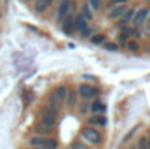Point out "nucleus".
I'll use <instances>...</instances> for the list:
<instances>
[{
  "instance_id": "f257e3e1",
  "label": "nucleus",
  "mask_w": 150,
  "mask_h": 149,
  "mask_svg": "<svg viewBox=\"0 0 150 149\" xmlns=\"http://www.w3.org/2000/svg\"><path fill=\"white\" fill-rule=\"evenodd\" d=\"M38 121L47 125V126H51V128H54L56 123H58V111L49 107V105H44L40 109V112H38Z\"/></svg>"
},
{
  "instance_id": "f03ea898",
  "label": "nucleus",
  "mask_w": 150,
  "mask_h": 149,
  "mask_svg": "<svg viewBox=\"0 0 150 149\" xmlns=\"http://www.w3.org/2000/svg\"><path fill=\"white\" fill-rule=\"evenodd\" d=\"M80 137H82L87 144H93V146H96V144L101 142V135H100V132H98L96 128H93V126H86V128H82Z\"/></svg>"
},
{
  "instance_id": "7ed1b4c3",
  "label": "nucleus",
  "mask_w": 150,
  "mask_h": 149,
  "mask_svg": "<svg viewBox=\"0 0 150 149\" xmlns=\"http://www.w3.org/2000/svg\"><path fill=\"white\" fill-rule=\"evenodd\" d=\"M28 144L30 146H33V148H56L58 146V142L54 140V139H51V137H44V135H33L30 140H28Z\"/></svg>"
},
{
  "instance_id": "20e7f679",
  "label": "nucleus",
  "mask_w": 150,
  "mask_h": 149,
  "mask_svg": "<svg viewBox=\"0 0 150 149\" xmlns=\"http://www.w3.org/2000/svg\"><path fill=\"white\" fill-rule=\"evenodd\" d=\"M74 7H75L74 0H61V4H59L58 9H56V19L61 23V21L74 11Z\"/></svg>"
},
{
  "instance_id": "39448f33",
  "label": "nucleus",
  "mask_w": 150,
  "mask_h": 149,
  "mask_svg": "<svg viewBox=\"0 0 150 149\" xmlns=\"http://www.w3.org/2000/svg\"><path fill=\"white\" fill-rule=\"evenodd\" d=\"M149 16H150L149 7H142V9L134 11V16H133V25H134V27H142V25H145V23H147V19H149Z\"/></svg>"
},
{
  "instance_id": "423d86ee",
  "label": "nucleus",
  "mask_w": 150,
  "mask_h": 149,
  "mask_svg": "<svg viewBox=\"0 0 150 149\" xmlns=\"http://www.w3.org/2000/svg\"><path fill=\"white\" fill-rule=\"evenodd\" d=\"M77 91H79V95H80L82 98H91V97H94V95L98 93V90H96L94 86H91V84H80Z\"/></svg>"
},
{
  "instance_id": "0eeeda50",
  "label": "nucleus",
  "mask_w": 150,
  "mask_h": 149,
  "mask_svg": "<svg viewBox=\"0 0 150 149\" xmlns=\"http://www.w3.org/2000/svg\"><path fill=\"white\" fill-rule=\"evenodd\" d=\"M61 23H63V32H65V34H72V32L75 30V16H74V12H70Z\"/></svg>"
},
{
  "instance_id": "6e6552de",
  "label": "nucleus",
  "mask_w": 150,
  "mask_h": 149,
  "mask_svg": "<svg viewBox=\"0 0 150 149\" xmlns=\"http://www.w3.org/2000/svg\"><path fill=\"white\" fill-rule=\"evenodd\" d=\"M110 9H112V11L108 12V18H110V19H117V18H120V16L124 14V11H126L127 7H126L124 4H115Z\"/></svg>"
},
{
  "instance_id": "1a4fd4ad",
  "label": "nucleus",
  "mask_w": 150,
  "mask_h": 149,
  "mask_svg": "<svg viewBox=\"0 0 150 149\" xmlns=\"http://www.w3.org/2000/svg\"><path fill=\"white\" fill-rule=\"evenodd\" d=\"M87 123H89L91 126H105V125H107V117L98 112V114H93V116L87 119Z\"/></svg>"
},
{
  "instance_id": "9d476101",
  "label": "nucleus",
  "mask_w": 150,
  "mask_h": 149,
  "mask_svg": "<svg viewBox=\"0 0 150 149\" xmlns=\"http://www.w3.org/2000/svg\"><path fill=\"white\" fill-rule=\"evenodd\" d=\"M133 16H134V7H127L124 14L120 16V27H127L133 21Z\"/></svg>"
},
{
  "instance_id": "9b49d317",
  "label": "nucleus",
  "mask_w": 150,
  "mask_h": 149,
  "mask_svg": "<svg viewBox=\"0 0 150 149\" xmlns=\"http://www.w3.org/2000/svg\"><path fill=\"white\" fill-rule=\"evenodd\" d=\"M77 97H79V91H75V90H68L67 98H65V102H67V107H68V109H72V107L77 105Z\"/></svg>"
},
{
  "instance_id": "f8f14e48",
  "label": "nucleus",
  "mask_w": 150,
  "mask_h": 149,
  "mask_svg": "<svg viewBox=\"0 0 150 149\" xmlns=\"http://www.w3.org/2000/svg\"><path fill=\"white\" fill-rule=\"evenodd\" d=\"M52 93L56 95V98H58L59 102H65V98H67V93H68V88H67L65 84H59V86H56V88L52 90Z\"/></svg>"
},
{
  "instance_id": "ddd939ff",
  "label": "nucleus",
  "mask_w": 150,
  "mask_h": 149,
  "mask_svg": "<svg viewBox=\"0 0 150 149\" xmlns=\"http://www.w3.org/2000/svg\"><path fill=\"white\" fill-rule=\"evenodd\" d=\"M49 5H51V0H35L33 9H35V12L42 14V12H45L49 9Z\"/></svg>"
},
{
  "instance_id": "4468645a",
  "label": "nucleus",
  "mask_w": 150,
  "mask_h": 149,
  "mask_svg": "<svg viewBox=\"0 0 150 149\" xmlns=\"http://www.w3.org/2000/svg\"><path fill=\"white\" fill-rule=\"evenodd\" d=\"M47 105H49V107H52V109H56V111H59V109H61V105H63V102H59V100L56 98V95L51 91V93H49V97H47Z\"/></svg>"
},
{
  "instance_id": "2eb2a0df",
  "label": "nucleus",
  "mask_w": 150,
  "mask_h": 149,
  "mask_svg": "<svg viewBox=\"0 0 150 149\" xmlns=\"http://www.w3.org/2000/svg\"><path fill=\"white\" fill-rule=\"evenodd\" d=\"M51 130H52L51 126H47V125H44V123H40V121L33 126V132L38 133V135H49V133H51Z\"/></svg>"
},
{
  "instance_id": "dca6fc26",
  "label": "nucleus",
  "mask_w": 150,
  "mask_h": 149,
  "mask_svg": "<svg viewBox=\"0 0 150 149\" xmlns=\"http://www.w3.org/2000/svg\"><path fill=\"white\" fill-rule=\"evenodd\" d=\"M86 27H87V19H86L82 14H80V16H75V30L82 32Z\"/></svg>"
},
{
  "instance_id": "f3484780",
  "label": "nucleus",
  "mask_w": 150,
  "mask_h": 149,
  "mask_svg": "<svg viewBox=\"0 0 150 149\" xmlns=\"http://www.w3.org/2000/svg\"><path fill=\"white\" fill-rule=\"evenodd\" d=\"M105 104L103 102H93V105H89V111L93 114H98V112H105Z\"/></svg>"
},
{
  "instance_id": "a211bd4d",
  "label": "nucleus",
  "mask_w": 150,
  "mask_h": 149,
  "mask_svg": "<svg viewBox=\"0 0 150 149\" xmlns=\"http://www.w3.org/2000/svg\"><path fill=\"white\" fill-rule=\"evenodd\" d=\"M126 47H127L131 53H138V51H140V44L134 42V40H127V42H126Z\"/></svg>"
},
{
  "instance_id": "6ab92c4d",
  "label": "nucleus",
  "mask_w": 150,
  "mask_h": 149,
  "mask_svg": "<svg viewBox=\"0 0 150 149\" xmlns=\"http://www.w3.org/2000/svg\"><path fill=\"white\" fill-rule=\"evenodd\" d=\"M91 42H93V44H103V42H105V35H103V34H94V35L91 37Z\"/></svg>"
},
{
  "instance_id": "aec40b11",
  "label": "nucleus",
  "mask_w": 150,
  "mask_h": 149,
  "mask_svg": "<svg viewBox=\"0 0 150 149\" xmlns=\"http://www.w3.org/2000/svg\"><path fill=\"white\" fill-rule=\"evenodd\" d=\"M105 49H107V51H117V49H119V46H117V44H113V42H105Z\"/></svg>"
},
{
  "instance_id": "412c9836",
  "label": "nucleus",
  "mask_w": 150,
  "mask_h": 149,
  "mask_svg": "<svg viewBox=\"0 0 150 149\" xmlns=\"http://www.w3.org/2000/svg\"><path fill=\"white\" fill-rule=\"evenodd\" d=\"M82 16H84V18H86L87 21H89V19L93 18V14L89 12V7H82Z\"/></svg>"
},
{
  "instance_id": "4be33fe9",
  "label": "nucleus",
  "mask_w": 150,
  "mask_h": 149,
  "mask_svg": "<svg viewBox=\"0 0 150 149\" xmlns=\"http://www.w3.org/2000/svg\"><path fill=\"white\" fill-rule=\"evenodd\" d=\"M126 42H127V34L124 32V34H120V35H119V44L126 46Z\"/></svg>"
},
{
  "instance_id": "5701e85b",
  "label": "nucleus",
  "mask_w": 150,
  "mask_h": 149,
  "mask_svg": "<svg viewBox=\"0 0 150 149\" xmlns=\"http://www.w3.org/2000/svg\"><path fill=\"white\" fill-rule=\"evenodd\" d=\"M32 98H33V93L32 91H25V104H30Z\"/></svg>"
},
{
  "instance_id": "b1692460",
  "label": "nucleus",
  "mask_w": 150,
  "mask_h": 149,
  "mask_svg": "<svg viewBox=\"0 0 150 149\" xmlns=\"http://www.w3.org/2000/svg\"><path fill=\"white\" fill-rule=\"evenodd\" d=\"M91 32H93V30H91L89 27H86V28L80 32V35H82V37H89V35H91Z\"/></svg>"
},
{
  "instance_id": "393cba45",
  "label": "nucleus",
  "mask_w": 150,
  "mask_h": 149,
  "mask_svg": "<svg viewBox=\"0 0 150 149\" xmlns=\"http://www.w3.org/2000/svg\"><path fill=\"white\" fill-rule=\"evenodd\" d=\"M100 5H101V0H91V7H93V9H96V11H98V9H100Z\"/></svg>"
},
{
  "instance_id": "a878e982",
  "label": "nucleus",
  "mask_w": 150,
  "mask_h": 149,
  "mask_svg": "<svg viewBox=\"0 0 150 149\" xmlns=\"http://www.w3.org/2000/svg\"><path fill=\"white\" fill-rule=\"evenodd\" d=\"M79 111H80V114H86V112L89 111V105H87V104H80Z\"/></svg>"
},
{
  "instance_id": "bb28decb",
  "label": "nucleus",
  "mask_w": 150,
  "mask_h": 149,
  "mask_svg": "<svg viewBox=\"0 0 150 149\" xmlns=\"http://www.w3.org/2000/svg\"><path fill=\"white\" fill-rule=\"evenodd\" d=\"M126 2H127V0H112V2L108 4V5L112 7V5H115V4H126Z\"/></svg>"
},
{
  "instance_id": "cd10ccee",
  "label": "nucleus",
  "mask_w": 150,
  "mask_h": 149,
  "mask_svg": "<svg viewBox=\"0 0 150 149\" xmlns=\"http://www.w3.org/2000/svg\"><path fill=\"white\" fill-rule=\"evenodd\" d=\"M140 146H142V148H147V146H149V144H147V139H145V137H142V139H140Z\"/></svg>"
},
{
  "instance_id": "c85d7f7f",
  "label": "nucleus",
  "mask_w": 150,
  "mask_h": 149,
  "mask_svg": "<svg viewBox=\"0 0 150 149\" xmlns=\"http://www.w3.org/2000/svg\"><path fill=\"white\" fill-rule=\"evenodd\" d=\"M149 146H150V137H149Z\"/></svg>"
},
{
  "instance_id": "c756f323",
  "label": "nucleus",
  "mask_w": 150,
  "mask_h": 149,
  "mask_svg": "<svg viewBox=\"0 0 150 149\" xmlns=\"http://www.w3.org/2000/svg\"><path fill=\"white\" fill-rule=\"evenodd\" d=\"M0 19H2V12H0Z\"/></svg>"
},
{
  "instance_id": "7c9ffc66",
  "label": "nucleus",
  "mask_w": 150,
  "mask_h": 149,
  "mask_svg": "<svg viewBox=\"0 0 150 149\" xmlns=\"http://www.w3.org/2000/svg\"><path fill=\"white\" fill-rule=\"evenodd\" d=\"M26 2H32V0H26Z\"/></svg>"
},
{
  "instance_id": "2f4dec72",
  "label": "nucleus",
  "mask_w": 150,
  "mask_h": 149,
  "mask_svg": "<svg viewBox=\"0 0 150 149\" xmlns=\"http://www.w3.org/2000/svg\"><path fill=\"white\" fill-rule=\"evenodd\" d=\"M51 2H52V0H51Z\"/></svg>"
}]
</instances>
